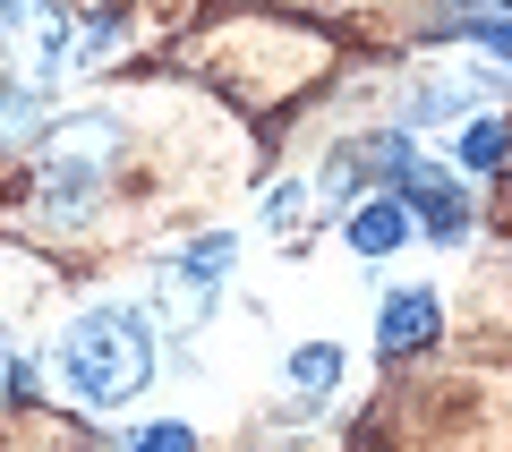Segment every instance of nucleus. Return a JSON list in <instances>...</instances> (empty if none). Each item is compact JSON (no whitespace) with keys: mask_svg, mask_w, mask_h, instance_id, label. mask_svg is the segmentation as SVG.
<instances>
[{"mask_svg":"<svg viewBox=\"0 0 512 452\" xmlns=\"http://www.w3.org/2000/svg\"><path fill=\"white\" fill-rule=\"evenodd\" d=\"M333 376H342V350H333V342L291 350V410H325V401H333Z\"/></svg>","mask_w":512,"mask_h":452,"instance_id":"obj_8","label":"nucleus"},{"mask_svg":"<svg viewBox=\"0 0 512 452\" xmlns=\"http://www.w3.org/2000/svg\"><path fill=\"white\" fill-rule=\"evenodd\" d=\"M0 60L26 94H43L69 69V9L60 0H0Z\"/></svg>","mask_w":512,"mask_h":452,"instance_id":"obj_3","label":"nucleus"},{"mask_svg":"<svg viewBox=\"0 0 512 452\" xmlns=\"http://www.w3.org/2000/svg\"><path fill=\"white\" fill-rule=\"evenodd\" d=\"M487 94H495V77H461V69L419 77V86H410V103H402V128H444L461 103H487Z\"/></svg>","mask_w":512,"mask_h":452,"instance_id":"obj_6","label":"nucleus"},{"mask_svg":"<svg viewBox=\"0 0 512 452\" xmlns=\"http://www.w3.org/2000/svg\"><path fill=\"white\" fill-rule=\"evenodd\" d=\"M316 214H325L316 188H274V197H265V222H274V231H299V222H316Z\"/></svg>","mask_w":512,"mask_h":452,"instance_id":"obj_11","label":"nucleus"},{"mask_svg":"<svg viewBox=\"0 0 512 452\" xmlns=\"http://www.w3.org/2000/svg\"><path fill=\"white\" fill-rule=\"evenodd\" d=\"M444 18L470 26V18H512V0H444Z\"/></svg>","mask_w":512,"mask_h":452,"instance_id":"obj_13","label":"nucleus"},{"mask_svg":"<svg viewBox=\"0 0 512 452\" xmlns=\"http://www.w3.org/2000/svg\"><path fill=\"white\" fill-rule=\"evenodd\" d=\"M60 384L86 410H128L154 384V333L137 308H86L60 333Z\"/></svg>","mask_w":512,"mask_h":452,"instance_id":"obj_1","label":"nucleus"},{"mask_svg":"<svg viewBox=\"0 0 512 452\" xmlns=\"http://www.w3.org/2000/svg\"><path fill=\"white\" fill-rule=\"evenodd\" d=\"M410 239V205L402 197H367V205H350V248L376 265V256H393Z\"/></svg>","mask_w":512,"mask_h":452,"instance_id":"obj_7","label":"nucleus"},{"mask_svg":"<svg viewBox=\"0 0 512 452\" xmlns=\"http://www.w3.org/2000/svg\"><path fill=\"white\" fill-rule=\"evenodd\" d=\"M0 367H9V342H0Z\"/></svg>","mask_w":512,"mask_h":452,"instance_id":"obj_15","label":"nucleus"},{"mask_svg":"<svg viewBox=\"0 0 512 452\" xmlns=\"http://www.w3.org/2000/svg\"><path fill=\"white\" fill-rule=\"evenodd\" d=\"M461 35L478 43V52H495V60H512V18H470Z\"/></svg>","mask_w":512,"mask_h":452,"instance_id":"obj_12","label":"nucleus"},{"mask_svg":"<svg viewBox=\"0 0 512 452\" xmlns=\"http://www.w3.org/2000/svg\"><path fill=\"white\" fill-rule=\"evenodd\" d=\"M436 333H444L436 290H393V299H384V325H376V359H402V350L436 342Z\"/></svg>","mask_w":512,"mask_h":452,"instance_id":"obj_5","label":"nucleus"},{"mask_svg":"<svg viewBox=\"0 0 512 452\" xmlns=\"http://www.w3.org/2000/svg\"><path fill=\"white\" fill-rule=\"evenodd\" d=\"M137 452H197V435H188V427H146Z\"/></svg>","mask_w":512,"mask_h":452,"instance_id":"obj_14","label":"nucleus"},{"mask_svg":"<svg viewBox=\"0 0 512 452\" xmlns=\"http://www.w3.org/2000/svg\"><path fill=\"white\" fill-rule=\"evenodd\" d=\"M393 197H402V205H410V214H419L436 239H461V231H470V197H461L444 171H427V163H410L402 180H393Z\"/></svg>","mask_w":512,"mask_h":452,"instance_id":"obj_4","label":"nucleus"},{"mask_svg":"<svg viewBox=\"0 0 512 452\" xmlns=\"http://www.w3.org/2000/svg\"><path fill=\"white\" fill-rule=\"evenodd\" d=\"M120 35H128L120 9H94V18L69 35V69H94V60H111V52H120Z\"/></svg>","mask_w":512,"mask_h":452,"instance_id":"obj_9","label":"nucleus"},{"mask_svg":"<svg viewBox=\"0 0 512 452\" xmlns=\"http://www.w3.org/2000/svg\"><path fill=\"white\" fill-rule=\"evenodd\" d=\"M504 154H512V128L504 120H478L470 137H461V163H470V171H495Z\"/></svg>","mask_w":512,"mask_h":452,"instance_id":"obj_10","label":"nucleus"},{"mask_svg":"<svg viewBox=\"0 0 512 452\" xmlns=\"http://www.w3.org/2000/svg\"><path fill=\"white\" fill-rule=\"evenodd\" d=\"M111 154H120V128H111L103 111H77V120L43 128V145H35V214L60 222V231L86 222L94 205H103Z\"/></svg>","mask_w":512,"mask_h":452,"instance_id":"obj_2","label":"nucleus"}]
</instances>
